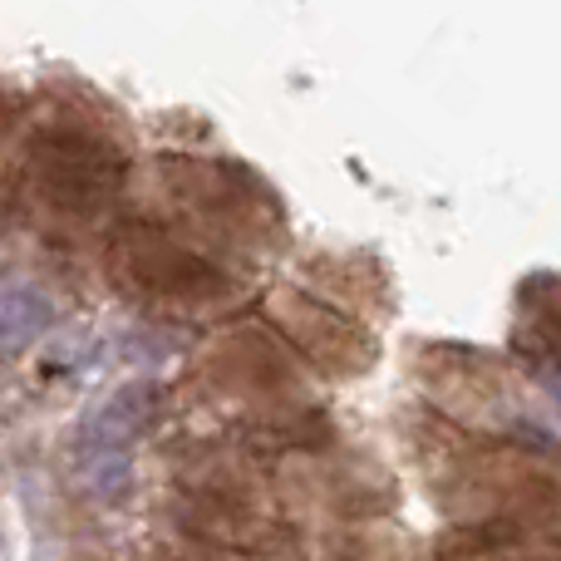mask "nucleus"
I'll list each match as a JSON object with an SVG mask.
<instances>
[{"label": "nucleus", "instance_id": "9d476101", "mask_svg": "<svg viewBox=\"0 0 561 561\" xmlns=\"http://www.w3.org/2000/svg\"><path fill=\"white\" fill-rule=\"evenodd\" d=\"M310 272H316L320 300H330L335 310L350 316V306H359V310L389 316V290H385L379 262H369V256H320Z\"/></svg>", "mask_w": 561, "mask_h": 561}, {"label": "nucleus", "instance_id": "ddd939ff", "mask_svg": "<svg viewBox=\"0 0 561 561\" xmlns=\"http://www.w3.org/2000/svg\"><path fill=\"white\" fill-rule=\"evenodd\" d=\"M533 375L542 379V389L557 399V409H561V350H537V355H533Z\"/></svg>", "mask_w": 561, "mask_h": 561}, {"label": "nucleus", "instance_id": "423d86ee", "mask_svg": "<svg viewBox=\"0 0 561 561\" xmlns=\"http://www.w3.org/2000/svg\"><path fill=\"white\" fill-rule=\"evenodd\" d=\"M203 379L222 399L247 404L252 419H306V369L272 325H237L207 350Z\"/></svg>", "mask_w": 561, "mask_h": 561}, {"label": "nucleus", "instance_id": "9b49d317", "mask_svg": "<svg viewBox=\"0 0 561 561\" xmlns=\"http://www.w3.org/2000/svg\"><path fill=\"white\" fill-rule=\"evenodd\" d=\"M310 557L316 561H409V542L394 527L355 517V523H340L330 533H320L310 542Z\"/></svg>", "mask_w": 561, "mask_h": 561}, {"label": "nucleus", "instance_id": "20e7f679", "mask_svg": "<svg viewBox=\"0 0 561 561\" xmlns=\"http://www.w3.org/2000/svg\"><path fill=\"white\" fill-rule=\"evenodd\" d=\"M128 158L104 128L84 118H55L25 148V183L49 213L59 217H99L124 193Z\"/></svg>", "mask_w": 561, "mask_h": 561}, {"label": "nucleus", "instance_id": "0eeeda50", "mask_svg": "<svg viewBox=\"0 0 561 561\" xmlns=\"http://www.w3.org/2000/svg\"><path fill=\"white\" fill-rule=\"evenodd\" d=\"M272 330L290 345L296 359H310L330 379H355L379 359V340L355 316L335 310L310 290H272L266 300Z\"/></svg>", "mask_w": 561, "mask_h": 561}, {"label": "nucleus", "instance_id": "6e6552de", "mask_svg": "<svg viewBox=\"0 0 561 561\" xmlns=\"http://www.w3.org/2000/svg\"><path fill=\"white\" fill-rule=\"evenodd\" d=\"M148 419H153V385L118 389L114 399H104L89 414L84 434H79V463L104 497L128 488V473H134L128 454H134V438L148 428Z\"/></svg>", "mask_w": 561, "mask_h": 561}, {"label": "nucleus", "instance_id": "39448f33", "mask_svg": "<svg viewBox=\"0 0 561 561\" xmlns=\"http://www.w3.org/2000/svg\"><path fill=\"white\" fill-rule=\"evenodd\" d=\"M419 389L428 394V404L448 419V424L468 428V434H523L527 409L517 394V379L507 375L503 359H493L488 350L473 345H428L414 359Z\"/></svg>", "mask_w": 561, "mask_h": 561}, {"label": "nucleus", "instance_id": "f257e3e1", "mask_svg": "<svg viewBox=\"0 0 561 561\" xmlns=\"http://www.w3.org/2000/svg\"><path fill=\"white\" fill-rule=\"evenodd\" d=\"M424 468L434 503L458 527L561 533V463L537 448L448 424L428 448Z\"/></svg>", "mask_w": 561, "mask_h": 561}, {"label": "nucleus", "instance_id": "f8f14e48", "mask_svg": "<svg viewBox=\"0 0 561 561\" xmlns=\"http://www.w3.org/2000/svg\"><path fill=\"white\" fill-rule=\"evenodd\" d=\"M55 325V306L35 286H0V350H25Z\"/></svg>", "mask_w": 561, "mask_h": 561}, {"label": "nucleus", "instance_id": "f03ea898", "mask_svg": "<svg viewBox=\"0 0 561 561\" xmlns=\"http://www.w3.org/2000/svg\"><path fill=\"white\" fill-rule=\"evenodd\" d=\"M163 193L187 222V242L266 256L286 242V213L266 178L227 158H163Z\"/></svg>", "mask_w": 561, "mask_h": 561}, {"label": "nucleus", "instance_id": "7ed1b4c3", "mask_svg": "<svg viewBox=\"0 0 561 561\" xmlns=\"http://www.w3.org/2000/svg\"><path fill=\"white\" fill-rule=\"evenodd\" d=\"M108 276L138 306L178 310V316L217 310L242 296V280L232 276V266L163 222L118 227L108 242Z\"/></svg>", "mask_w": 561, "mask_h": 561}, {"label": "nucleus", "instance_id": "1a4fd4ad", "mask_svg": "<svg viewBox=\"0 0 561 561\" xmlns=\"http://www.w3.org/2000/svg\"><path fill=\"white\" fill-rule=\"evenodd\" d=\"M434 561H561V533L527 527H454Z\"/></svg>", "mask_w": 561, "mask_h": 561}]
</instances>
